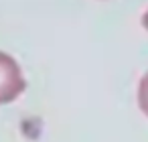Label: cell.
<instances>
[{"mask_svg":"<svg viewBox=\"0 0 148 142\" xmlns=\"http://www.w3.org/2000/svg\"><path fill=\"white\" fill-rule=\"evenodd\" d=\"M142 27H144V29L148 31V10H146V12L142 14Z\"/></svg>","mask_w":148,"mask_h":142,"instance_id":"3","label":"cell"},{"mask_svg":"<svg viewBox=\"0 0 148 142\" xmlns=\"http://www.w3.org/2000/svg\"><path fill=\"white\" fill-rule=\"evenodd\" d=\"M27 87L21 65L14 57L0 51V106L14 102Z\"/></svg>","mask_w":148,"mask_h":142,"instance_id":"1","label":"cell"},{"mask_svg":"<svg viewBox=\"0 0 148 142\" xmlns=\"http://www.w3.org/2000/svg\"><path fill=\"white\" fill-rule=\"evenodd\" d=\"M138 106L144 112V116H148V71L142 75L138 83Z\"/></svg>","mask_w":148,"mask_h":142,"instance_id":"2","label":"cell"}]
</instances>
